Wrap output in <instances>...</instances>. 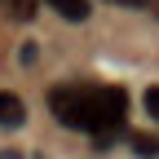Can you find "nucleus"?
<instances>
[{
	"label": "nucleus",
	"mask_w": 159,
	"mask_h": 159,
	"mask_svg": "<svg viewBox=\"0 0 159 159\" xmlns=\"http://www.w3.org/2000/svg\"><path fill=\"white\" fill-rule=\"evenodd\" d=\"M49 106H53V115L62 119L66 128H75V133H97L93 89H80V84H57V89L49 93Z\"/></svg>",
	"instance_id": "f257e3e1"
},
{
	"label": "nucleus",
	"mask_w": 159,
	"mask_h": 159,
	"mask_svg": "<svg viewBox=\"0 0 159 159\" xmlns=\"http://www.w3.org/2000/svg\"><path fill=\"white\" fill-rule=\"evenodd\" d=\"M27 124V106H22V97L9 93V89H0V128H22Z\"/></svg>",
	"instance_id": "f03ea898"
},
{
	"label": "nucleus",
	"mask_w": 159,
	"mask_h": 159,
	"mask_svg": "<svg viewBox=\"0 0 159 159\" xmlns=\"http://www.w3.org/2000/svg\"><path fill=\"white\" fill-rule=\"evenodd\" d=\"M44 5H49L57 18H66V22H84V18L93 13V5H89V0H44Z\"/></svg>",
	"instance_id": "7ed1b4c3"
},
{
	"label": "nucleus",
	"mask_w": 159,
	"mask_h": 159,
	"mask_svg": "<svg viewBox=\"0 0 159 159\" xmlns=\"http://www.w3.org/2000/svg\"><path fill=\"white\" fill-rule=\"evenodd\" d=\"M0 5H5L9 18H18V22H31V13H35V0H0Z\"/></svg>",
	"instance_id": "20e7f679"
},
{
	"label": "nucleus",
	"mask_w": 159,
	"mask_h": 159,
	"mask_svg": "<svg viewBox=\"0 0 159 159\" xmlns=\"http://www.w3.org/2000/svg\"><path fill=\"white\" fill-rule=\"evenodd\" d=\"M133 150H137V155H159V137H150V133H133Z\"/></svg>",
	"instance_id": "39448f33"
},
{
	"label": "nucleus",
	"mask_w": 159,
	"mask_h": 159,
	"mask_svg": "<svg viewBox=\"0 0 159 159\" xmlns=\"http://www.w3.org/2000/svg\"><path fill=\"white\" fill-rule=\"evenodd\" d=\"M142 102H146V115H150V119H159V84H150V89H146Z\"/></svg>",
	"instance_id": "423d86ee"
},
{
	"label": "nucleus",
	"mask_w": 159,
	"mask_h": 159,
	"mask_svg": "<svg viewBox=\"0 0 159 159\" xmlns=\"http://www.w3.org/2000/svg\"><path fill=\"white\" fill-rule=\"evenodd\" d=\"M119 5H133V9H146V0H119Z\"/></svg>",
	"instance_id": "0eeeda50"
},
{
	"label": "nucleus",
	"mask_w": 159,
	"mask_h": 159,
	"mask_svg": "<svg viewBox=\"0 0 159 159\" xmlns=\"http://www.w3.org/2000/svg\"><path fill=\"white\" fill-rule=\"evenodd\" d=\"M146 9H150V13H155V18H159V0H146Z\"/></svg>",
	"instance_id": "6e6552de"
}]
</instances>
